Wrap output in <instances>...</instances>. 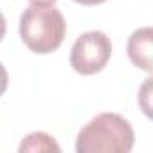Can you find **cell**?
Wrapping results in <instances>:
<instances>
[{"label": "cell", "mask_w": 153, "mask_h": 153, "mask_svg": "<svg viewBox=\"0 0 153 153\" xmlns=\"http://www.w3.org/2000/svg\"><path fill=\"white\" fill-rule=\"evenodd\" d=\"M76 2H79L83 6H96V4H103L106 0H76Z\"/></svg>", "instance_id": "8"}, {"label": "cell", "mask_w": 153, "mask_h": 153, "mask_svg": "<svg viewBox=\"0 0 153 153\" xmlns=\"http://www.w3.org/2000/svg\"><path fill=\"white\" fill-rule=\"evenodd\" d=\"M128 56L131 63L146 72H151L153 68V29L142 27L137 29L130 40H128Z\"/></svg>", "instance_id": "4"}, {"label": "cell", "mask_w": 153, "mask_h": 153, "mask_svg": "<svg viewBox=\"0 0 153 153\" xmlns=\"http://www.w3.org/2000/svg\"><path fill=\"white\" fill-rule=\"evenodd\" d=\"M135 142L131 124L119 114H99L78 133V153H128Z\"/></svg>", "instance_id": "1"}, {"label": "cell", "mask_w": 153, "mask_h": 153, "mask_svg": "<svg viewBox=\"0 0 153 153\" xmlns=\"http://www.w3.org/2000/svg\"><path fill=\"white\" fill-rule=\"evenodd\" d=\"M4 36H6V18H4L2 13H0V42H2Z\"/></svg>", "instance_id": "7"}, {"label": "cell", "mask_w": 153, "mask_h": 153, "mask_svg": "<svg viewBox=\"0 0 153 153\" xmlns=\"http://www.w3.org/2000/svg\"><path fill=\"white\" fill-rule=\"evenodd\" d=\"M20 151H59V146L51 135L43 131H34L24 139V142L20 144Z\"/></svg>", "instance_id": "5"}, {"label": "cell", "mask_w": 153, "mask_h": 153, "mask_svg": "<svg viewBox=\"0 0 153 153\" xmlns=\"http://www.w3.org/2000/svg\"><path fill=\"white\" fill-rule=\"evenodd\" d=\"M112 56L110 38L101 31L83 33L70 51V67L83 76L101 72Z\"/></svg>", "instance_id": "3"}, {"label": "cell", "mask_w": 153, "mask_h": 153, "mask_svg": "<svg viewBox=\"0 0 153 153\" xmlns=\"http://www.w3.org/2000/svg\"><path fill=\"white\" fill-rule=\"evenodd\" d=\"M7 83H9V78H7V70L6 67L0 63V96H2L6 90H7Z\"/></svg>", "instance_id": "6"}, {"label": "cell", "mask_w": 153, "mask_h": 153, "mask_svg": "<svg viewBox=\"0 0 153 153\" xmlns=\"http://www.w3.org/2000/svg\"><path fill=\"white\" fill-rule=\"evenodd\" d=\"M65 31V18L52 4H33L20 16L22 42L36 54L56 51L63 43Z\"/></svg>", "instance_id": "2"}, {"label": "cell", "mask_w": 153, "mask_h": 153, "mask_svg": "<svg viewBox=\"0 0 153 153\" xmlns=\"http://www.w3.org/2000/svg\"><path fill=\"white\" fill-rule=\"evenodd\" d=\"M33 4H54L56 0H31Z\"/></svg>", "instance_id": "9"}]
</instances>
